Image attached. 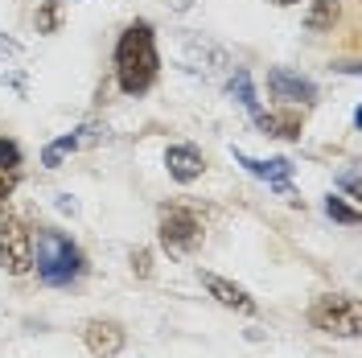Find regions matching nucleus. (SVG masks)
I'll return each instance as SVG.
<instances>
[{
	"instance_id": "nucleus-3",
	"label": "nucleus",
	"mask_w": 362,
	"mask_h": 358,
	"mask_svg": "<svg viewBox=\"0 0 362 358\" xmlns=\"http://www.w3.org/2000/svg\"><path fill=\"white\" fill-rule=\"evenodd\" d=\"M309 325L321 330V334L358 337L362 334V305L354 301V296H341V292L317 296L313 309H309Z\"/></svg>"
},
{
	"instance_id": "nucleus-19",
	"label": "nucleus",
	"mask_w": 362,
	"mask_h": 358,
	"mask_svg": "<svg viewBox=\"0 0 362 358\" xmlns=\"http://www.w3.org/2000/svg\"><path fill=\"white\" fill-rule=\"evenodd\" d=\"M132 268L136 276H148L153 272V251H132Z\"/></svg>"
},
{
	"instance_id": "nucleus-21",
	"label": "nucleus",
	"mask_w": 362,
	"mask_h": 358,
	"mask_svg": "<svg viewBox=\"0 0 362 358\" xmlns=\"http://www.w3.org/2000/svg\"><path fill=\"white\" fill-rule=\"evenodd\" d=\"M272 4H300V0H272Z\"/></svg>"
},
{
	"instance_id": "nucleus-14",
	"label": "nucleus",
	"mask_w": 362,
	"mask_h": 358,
	"mask_svg": "<svg viewBox=\"0 0 362 358\" xmlns=\"http://www.w3.org/2000/svg\"><path fill=\"white\" fill-rule=\"evenodd\" d=\"M230 95H235V99L251 112V120H255V115H264V112H259V99H255V87H251L247 70H235V79H230Z\"/></svg>"
},
{
	"instance_id": "nucleus-20",
	"label": "nucleus",
	"mask_w": 362,
	"mask_h": 358,
	"mask_svg": "<svg viewBox=\"0 0 362 358\" xmlns=\"http://www.w3.org/2000/svg\"><path fill=\"white\" fill-rule=\"evenodd\" d=\"M338 181H341V190H346L350 198H358V169H346Z\"/></svg>"
},
{
	"instance_id": "nucleus-1",
	"label": "nucleus",
	"mask_w": 362,
	"mask_h": 358,
	"mask_svg": "<svg viewBox=\"0 0 362 358\" xmlns=\"http://www.w3.org/2000/svg\"><path fill=\"white\" fill-rule=\"evenodd\" d=\"M157 70H160V54H157L153 25L132 21L115 42V79H119V87L128 95H144L157 83Z\"/></svg>"
},
{
	"instance_id": "nucleus-13",
	"label": "nucleus",
	"mask_w": 362,
	"mask_h": 358,
	"mask_svg": "<svg viewBox=\"0 0 362 358\" xmlns=\"http://www.w3.org/2000/svg\"><path fill=\"white\" fill-rule=\"evenodd\" d=\"M78 144H87V136H58L54 144H45V153H42V165L45 169H58L62 161L78 149Z\"/></svg>"
},
{
	"instance_id": "nucleus-17",
	"label": "nucleus",
	"mask_w": 362,
	"mask_h": 358,
	"mask_svg": "<svg viewBox=\"0 0 362 358\" xmlns=\"http://www.w3.org/2000/svg\"><path fill=\"white\" fill-rule=\"evenodd\" d=\"M17 165H21L17 140H4V136H0V169H17Z\"/></svg>"
},
{
	"instance_id": "nucleus-16",
	"label": "nucleus",
	"mask_w": 362,
	"mask_h": 358,
	"mask_svg": "<svg viewBox=\"0 0 362 358\" xmlns=\"http://www.w3.org/2000/svg\"><path fill=\"white\" fill-rule=\"evenodd\" d=\"M325 214H329L334 223H350V226H354V223L362 219L358 210H354V206H346L341 198H325Z\"/></svg>"
},
{
	"instance_id": "nucleus-11",
	"label": "nucleus",
	"mask_w": 362,
	"mask_h": 358,
	"mask_svg": "<svg viewBox=\"0 0 362 358\" xmlns=\"http://www.w3.org/2000/svg\"><path fill=\"white\" fill-rule=\"evenodd\" d=\"M341 17V0H313L309 4V13H305V29H313V33H325V29H334Z\"/></svg>"
},
{
	"instance_id": "nucleus-8",
	"label": "nucleus",
	"mask_w": 362,
	"mask_h": 358,
	"mask_svg": "<svg viewBox=\"0 0 362 358\" xmlns=\"http://www.w3.org/2000/svg\"><path fill=\"white\" fill-rule=\"evenodd\" d=\"M83 342H87V350L90 354H99V358H115L119 350H124V330L115 325V321H87L83 325Z\"/></svg>"
},
{
	"instance_id": "nucleus-9",
	"label": "nucleus",
	"mask_w": 362,
	"mask_h": 358,
	"mask_svg": "<svg viewBox=\"0 0 362 358\" xmlns=\"http://www.w3.org/2000/svg\"><path fill=\"white\" fill-rule=\"evenodd\" d=\"M202 284H206V292H210L218 305H226V309H239V313H255V301H251L239 284H230V280L214 276V272H202Z\"/></svg>"
},
{
	"instance_id": "nucleus-2",
	"label": "nucleus",
	"mask_w": 362,
	"mask_h": 358,
	"mask_svg": "<svg viewBox=\"0 0 362 358\" xmlns=\"http://www.w3.org/2000/svg\"><path fill=\"white\" fill-rule=\"evenodd\" d=\"M33 260H37V276L45 284H54V289H62V284L83 276V251L70 243L62 231H42Z\"/></svg>"
},
{
	"instance_id": "nucleus-10",
	"label": "nucleus",
	"mask_w": 362,
	"mask_h": 358,
	"mask_svg": "<svg viewBox=\"0 0 362 358\" xmlns=\"http://www.w3.org/2000/svg\"><path fill=\"white\" fill-rule=\"evenodd\" d=\"M165 165H169V178L177 181H198L206 169V161L198 149H189V144H173L169 153H165Z\"/></svg>"
},
{
	"instance_id": "nucleus-15",
	"label": "nucleus",
	"mask_w": 362,
	"mask_h": 358,
	"mask_svg": "<svg viewBox=\"0 0 362 358\" xmlns=\"http://www.w3.org/2000/svg\"><path fill=\"white\" fill-rule=\"evenodd\" d=\"M62 4H66V0H42V8H37V33H58V25H62Z\"/></svg>"
},
{
	"instance_id": "nucleus-5",
	"label": "nucleus",
	"mask_w": 362,
	"mask_h": 358,
	"mask_svg": "<svg viewBox=\"0 0 362 358\" xmlns=\"http://www.w3.org/2000/svg\"><path fill=\"white\" fill-rule=\"evenodd\" d=\"M0 268L8 276H25L33 268V231L17 214L0 219Z\"/></svg>"
},
{
	"instance_id": "nucleus-18",
	"label": "nucleus",
	"mask_w": 362,
	"mask_h": 358,
	"mask_svg": "<svg viewBox=\"0 0 362 358\" xmlns=\"http://www.w3.org/2000/svg\"><path fill=\"white\" fill-rule=\"evenodd\" d=\"M17 185H21V169H0V202L13 198Z\"/></svg>"
},
{
	"instance_id": "nucleus-12",
	"label": "nucleus",
	"mask_w": 362,
	"mask_h": 358,
	"mask_svg": "<svg viewBox=\"0 0 362 358\" xmlns=\"http://www.w3.org/2000/svg\"><path fill=\"white\" fill-rule=\"evenodd\" d=\"M255 124L268 136H284V140H296V136H300V120H296L293 112L288 115H255Z\"/></svg>"
},
{
	"instance_id": "nucleus-6",
	"label": "nucleus",
	"mask_w": 362,
	"mask_h": 358,
	"mask_svg": "<svg viewBox=\"0 0 362 358\" xmlns=\"http://www.w3.org/2000/svg\"><path fill=\"white\" fill-rule=\"evenodd\" d=\"M235 161L247 169L251 178L268 181L276 194H284V198H293V190H288V173H293V161L288 157H272V161H259V157H247V153H235Z\"/></svg>"
},
{
	"instance_id": "nucleus-4",
	"label": "nucleus",
	"mask_w": 362,
	"mask_h": 358,
	"mask_svg": "<svg viewBox=\"0 0 362 358\" xmlns=\"http://www.w3.org/2000/svg\"><path fill=\"white\" fill-rule=\"evenodd\" d=\"M202 219H198V210L194 206H165L160 210V243L169 247L173 255H185V251H194V247L202 243Z\"/></svg>"
},
{
	"instance_id": "nucleus-7",
	"label": "nucleus",
	"mask_w": 362,
	"mask_h": 358,
	"mask_svg": "<svg viewBox=\"0 0 362 358\" xmlns=\"http://www.w3.org/2000/svg\"><path fill=\"white\" fill-rule=\"evenodd\" d=\"M268 91L276 99H284V103H313L317 99V87L305 79V74H296V70H284L276 67L268 70Z\"/></svg>"
}]
</instances>
